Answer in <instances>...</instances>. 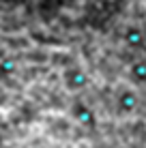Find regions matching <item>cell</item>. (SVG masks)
Returning a JSON list of instances; mask_svg holds the SVG:
<instances>
[{
  "label": "cell",
  "instance_id": "cell-1",
  "mask_svg": "<svg viewBox=\"0 0 146 148\" xmlns=\"http://www.w3.org/2000/svg\"><path fill=\"white\" fill-rule=\"evenodd\" d=\"M62 82H64V88L69 92H80L88 86V73L82 67H67L62 73Z\"/></svg>",
  "mask_w": 146,
  "mask_h": 148
},
{
  "label": "cell",
  "instance_id": "cell-2",
  "mask_svg": "<svg viewBox=\"0 0 146 148\" xmlns=\"http://www.w3.org/2000/svg\"><path fill=\"white\" fill-rule=\"evenodd\" d=\"M116 105H118L120 114H133V112L138 110V105H140V97H138L135 90L125 88V90H120V95L116 99Z\"/></svg>",
  "mask_w": 146,
  "mask_h": 148
},
{
  "label": "cell",
  "instance_id": "cell-3",
  "mask_svg": "<svg viewBox=\"0 0 146 148\" xmlns=\"http://www.w3.org/2000/svg\"><path fill=\"white\" fill-rule=\"evenodd\" d=\"M71 114H73V118L77 120L80 125H84V127H95V125H97L95 112L90 110L84 101H75V103L71 105Z\"/></svg>",
  "mask_w": 146,
  "mask_h": 148
},
{
  "label": "cell",
  "instance_id": "cell-4",
  "mask_svg": "<svg viewBox=\"0 0 146 148\" xmlns=\"http://www.w3.org/2000/svg\"><path fill=\"white\" fill-rule=\"evenodd\" d=\"M123 41L129 45V47H133V49H138V47H144V32L140 30L138 26H129L127 30H125V34H123Z\"/></svg>",
  "mask_w": 146,
  "mask_h": 148
},
{
  "label": "cell",
  "instance_id": "cell-5",
  "mask_svg": "<svg viewBox=\"0 0 146 148\" xmlns=\"http://www.w3.org/2000/svg\"><path fill=\"white\" fill-rule=\"evenodd\" d=\"M129 75L135 84H146V60H138L129 67Z\"/></svg>",
  "mask_w": 146,
  "mask_h": 148
},
{
  "label": "cell",
  "instance_id": "cell-6",
  "mask_svg": "<svg viewBox=\"0 0 146 148\" xmlns=\"http://www.w3.org/2000/svg\"><path fill=\"white\" fill-rule=\"evenodd\" d=\"M15 73H17V62H15V58H9V56L0 58V77H11Z\"/></svg>",
  "mask_w": 146,
  "mask_h": 148
},
{
  "label": "cell",
  "instance_id": "cell-7",
  "mask_svg": "<svg viewBox=\"0 0 146 148\" xmlns=\"http://www.w3.org/2000/svg\"><path fill=\"white\" fill-rule=\"evenodd\" d=\"M34 148H39V146H34Z\"/></svg>",
  "mask_w": 146,
  "mask_h": 148
}]
</instances>
